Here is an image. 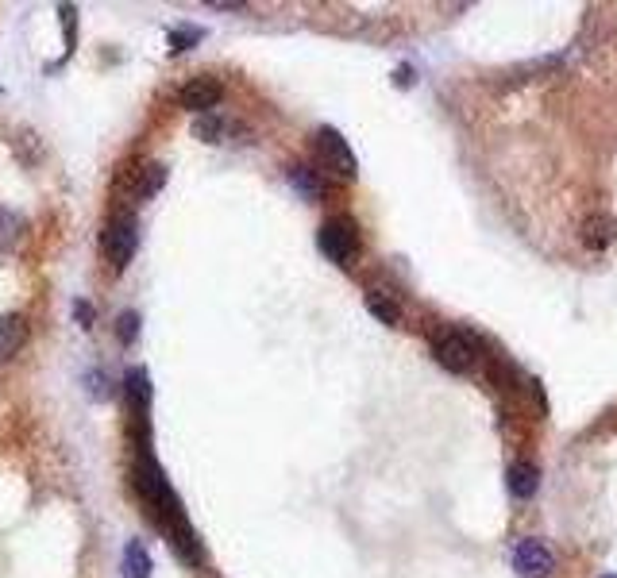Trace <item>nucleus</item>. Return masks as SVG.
<instances>
[{
    "instance_id": "aec40b11",
    "label": "nucleus",
    "mask_w": 617,
    "mask_h": 578,
    "mask_svg": "<svg viewBox=\"0 0 617 578\" xmlns=\"http://www.w3.org/2000/svg\"><path fill=\"white\" fill-rule=\"evenodd\" d=\"M394 81H398V85H413V70H409V66H398Z\"/></svg>"
},
{
    "instance_id": "2eb2a0df",
    "label": "nucleus",
    "mask_w": 617,
    "mask_h": 578,
    "mask_svg": "<svg viewBox=\"0 0 617 578\" xmlns=\"http://www.w3.org/2000/svg\"><path fill=\"white\" fill-rule=\"evenodd\" d=\"M162 185H166V166H159V162H151V166H143V182H139V197H155Z\"/></svg>"
},
{
    "instance_id": "7ed1b4c3",
    "label": "nucleus",
    "mask_w": 617,
    "mask_h": 578,
    "mask_svg": "<svg viewBox=\"0 0 617 578\" xmlns=\"http://www.w3.org/2000/svg\"><path fill=\"white\" fill-rule=\"evenodd\" d=\"M436 359H440V367L452 370V374H467L479 363V340L467 336V332H448V336L436 340Z\"/></svg>"
},
{
    "instance_id": "9b49d317",
    "label": "nucleus",
    "mask_w": 617,
    "mask_h": 578,
    "mask_svg": "<svg viewBox=\"0 0 617 578\" xmlns=\"http://www.w3.org/2000/svg\"><path fill=\"white\" fill-rule=\"evenodd\" d=\"M367 309H371V316H378L382 324H398V320H402V309H398L382 289H367Z\"/></svg>"
},
{
    "instance_id": "423d86ee",
    "label": "nucleus",
    "mask_w": 617,
    "mask_h": 578,
    "mask_svg": "<svg viewBox=\"0 0 617 578\" xmlns=\"http://www.w3.org/2000/svg\"><path fill=\"white\" fill-rule=\"evenodd\" d=\"M220 97H224V89H220V81L216 78H193L182 85L178 105L189 108V112H209V108L220 105Z\"/></svg>"
},
{
    "instance_id": "4468645a",
    "label": "nucleus",
    "mask_w": 617,
    "mask_h": 578,
    "mask_svg": "<svg viewBox=\"0 0 617 578\" xmlns=\"http://www.w3.org/2000/svg\"><path fill=\"white\" fill-rule=\"evenodd\" d=\"M290 182H294L305 197H321L324 193V182L309 170V166H294V170H290Z\"/></svg>"
},
{
    "instance_id": "f257e3e1",
    "label": "nucleus",
    "mask_w": 617,
    "mask_h": 578,
    "mask_svg": "<svg viewBox=\"0 0 617 578\" xmlns=\"http://www.w3.org/2000/svg\"><path fill=\"white\" fill-rule=\"evenodd\" d=\"M317 243H321V251L336 266H348L351 259L359 255V228L351 224L348 216H332V220H324L321 224Z\"/></svg>"
},
{
    "instance_id": "ddd939ff",
    "label": "nucleus",
    "mask_w": 617,
    "mask_h": 578,
    "mask_svg": "<svg viewBox=\"0 0 617 578\" xmlns=\"http://www.w3.org/2000/svg\"><path fill=\"white\" fill-rule=\"evenodd\" d=\"M24 232V224H20V216H12V212L0 209V255H8L12 247H16V239Z\"/></svg>"
},
{
    "instance_id": "f03ea898",
    "label": "nucleus",
    "mask_w": 617,
    "mask_h": 578,
    "mask_svg": "<svg viewBox=\"0 0 617 578\" xmlns=\"http://www.w3.org/2000/svg\"><path fill=\"white\" fill-rule=\"evenodd\" d=\"M135 247H139V232H135V220L132 216H112L105 228V236H101V251H105V259L116 270H124V266L132 263Z\"/></svg>"
},
{
    "instance_id": "0eeeda50",
    "label": "nucleus",
    "mask_w": 617,
    "mask_h": 578,
    "mask_svg": "<svg viewBox=\"0 0 617 578\" xmlns=\"http://www.w3.org/2000/svg\"><path fill=\"white\" fill-rule=\"evenodd\" d=\"M24 343H27V316L20 313L0 316V363H8Z\"/></svg>"
},
{
    "instance_id": "dca6fc26",
    "label": "nucleus",
    "mask_w": 617,
    "mask_h": 578,
    "mask_svg": "<svg viewBox=\"0 0 617 578\" xmlns=\"http://www.w3.org/2000/svg\"><path fill=\"white\" fill-rule=\"evenodd\" d=\"M201 35H205L201 27H174V31H170V51H174V54L189 51V47H193Z\"/></svg>"
},
{
    "instance_id": "6e6552de",
    "label": "nucleus",
    "mask_w": 617,
    "mask_h": 578,
    "mask_svg": "<svg viewBox=\"0 0 617 578\" xmlns=\"http://www.w3.org/2000/svg\"><path fill=\"white\" fill-rule=\"evenodd\" d=\"M540 486V471L529 463V459H517L510 467V490L513 498H533Z\"/></svg>"
},
{
    "instance_id": "20e7f679",
    "label": "nucleus",
    "mask_w": 617,
    "mask_h": 578,
    "mask_svg": "<svg viewBox=\"0 0 617 578\" xmlns=\"http://www.w3.org/2000/svg\"><path fill=\"white\" fill-rule=\"evenodd\" d=\"M317 158H321L332 174H340V178H355L359 174L355 170V155L348 151V139L336 132V128H321L317 132Z\"/></svg>"
},
{
    "instance_id": "1a4fd4ad",
    "label": "nucleus",
    "mask_w": 617,
    "mask_h": 578,
    "mask_svg": "<svg viewBox=\"0 0 617 578\" xmlns=\"http://www.w3.org/2000/svg\"><path fill=\"white\" fill-rule=\"evenodd\" d=\"M617 239V224L610 216H591L587 224H583V243L594 247V251H602V247H610Z\"/></svg>"
},
{
    "instance_id": "6ab92c4d",
    "label": "nucleus",
    "mask_w": 617,
    "mask_h": 578,
    "mask_svg": "<svg viewBox=\"0 0 617 578\" xmlns=\"http://www.w3.org/2000/svg\"><path fill=\"white\" fill-rule=\"evenodd\" d=\"M74 316H78L81 328H89V324H93V316H97V309H93L89 301H74Z\"/></svg>"
},
{
    "instance_id": "412c9836",
    "label": "nucleus",
    "mask_w": 617,
    "mask_h": 578,
    "mask_svg": "<svg viewBox=\"0 0 617 578\" xmlns=\"http://www.w3.org/2000/svg\"><path fill=\"white\" fill-rule=\"evenodd\" d=\"M602 578H617V575H602Z\"/></svg>"
},
{
    "instance_id": "a211bd4d",
    "label": "nucleus",
    "mask_w": 617,
    "mask_h": 578,
    "mask_svg": "<svg viewBox=\"0 0 617 578\" xmlns=\"http://www.w3.org/2000/svg\"><path fill=\"white\" fill-rule=\"evenodd\" d=\"M193 132L201 135L205 143H216V135H224V120H216V116H201Z\"/></svg>"
},
{
    "instance_id": "9d476101",
    "label": "nucleus",
    "mask_w": 617,
    "mask_h": 578,
    "mask_svg": "<svg viewBox=\"0 0 617 578\" xmlns=\"http://www.w3.org/2000/svg\"><path fill=\"white\" fill-rule=\"evenodd\" d=\"M124 394L132 401L135 417H147V405H151V378H147V370H132V374H128Z\"/></svg>"
},
{
    "instance_id": "f3484780",
    "label": "nucleus",
    "mask_w": 617,
    "mask_h": 578,
    "mask_svg": "<svg viewBox=\"0 0 617 578\" xmlns=\"http://www.w3.org/2000/svg\"><path fill=\"white\" fill-rule=\"evenodd\" d=\"M116 336H120V343H135V336H139V313H120Z\"/></svg>"
},
{
    "instance_id": "39448f33",
    "label": "nucleus",
    "mask_w": 617,
    "mask_h": 578,
    "mask_svg": "<svg viewBox=\"0 0 617 578\" xmlns=\"http://www.w3.org/2000/svg\"><path fill=\"white\" fill-rule=\"evenodd\" d=\"M513 567H517V575L525 578H548L552 575V552L540 544V540H521L517 544V552H513Z\"/></svg>"
},
{
    "instance_id": "f8f14e48",
    "label": "nucleus",
    "mask_w": 617,
    "mask_h": 578,
    "mask_svg": "<svg viewBox=\"0 0 617 578\" xmlns=\"http://www.w3.org/2000/svg\"><path fill=\"white\" fill-rule=\"evenodd\" d=\"M124 571H128V578H147L151 575V555L143 552V544H139V540H132V544L124 548Z\"/></svg>"
}]
</instances>
